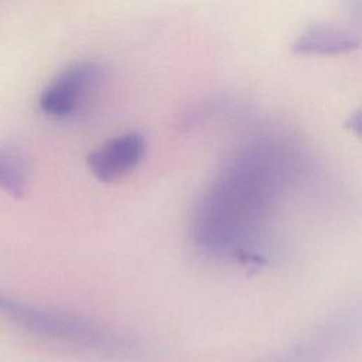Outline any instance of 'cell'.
Wrapping results in <instances>:
<instances>
[{
  "mask_svg": "<svg viewBox=\"0 0 362 362\" xmlns=\"http://www.w3.org/2000/svg\"><path fill=\"white\" fill-rule=\"evenodd\" d=\"M279 154L264 143L247 146L214 182L195 222V238L205 250L235 257L238 252L249 255L252 239L259 238L267 216Z\"/></svg>",
  "mask_w": 362,
  "mask_h": 362,
  "instance_id": "6da1fadb",
  "label": "cell"
},
{
  "mask_svg": "<svg viewBox=\"0 0 362 362\" xmlns=\"http://www.w3.org/2000/svg\"><path fill=\"white\" fill-rule=\"evenodd\" d=\"M0 315L38 338L103 359L136 361L148 352L137 337L99 320L21 303L1 294Z\"/></svg>",
  "mask_w": 362,
  "mask_h": 362,
  "instance_id": "7a4b0ae2",
  "label": "cell"
},
{
  "mask_svg": "<svg viewBox=\"0 0 362 362\" xmlns=\"http://www.w3.org/2000/svg\"><path fill=\"white\" fill-rule=\"evenodd\" d=\"M358 329L356 315H339L260 362H331L354 341Z\"/></svg>",
  "mask_w": 362,
  "mask_h": 362,
  "instance_id": "3957f363",
  "label": "cell"
},
{
  "mask_svg": "<svg viewBox=\"0 0 362 362\" xmlns=\"http://www.w3.org/2000/svg\"><path fill=\"white\" fill-rule=\"evenodd\" d=\"M105 68L98 61H78L59 72L41 92L40 107L51 116L64 119L79 110L88 95L98 88Z\"/></svg>",
  "mask_w": 362,
  "mask_h": 362,
  "instance_id": "277c9868",
  "label": "cell"
},
{
  "mask_svg": "<svg viewBox=\"0 0 362 362\" xmlns=\"http://www.w3.org/2000/svg\"><path fill=\"white\" fill-rule=\"evenodd\" d=\"M146 153L144 136L127 132L106 140L86 157L90 173L105 182H112L132 173Z\"/></svg>",
  "mask_w": 362,
  "mask_h": 362,
  "instance_id": "5b68a950",
  "label": "cell"
},
{
  "mask_svg": "<svg viewBox=\"0 0 362 362\" xmlns=\"http://www.w3.org/2000/svg\"><path fill=\"white\" fill-rule=\"evenodd\" d=\"M361 37L356 31L331 23L307 27L293 42L297 54H339L358 48Z\"/></svg>",
  "mask_w": 362,
  "mask_h": 362,
  "instance_id": "8992f818",
  "label": "cell"
},
{
  "mask_svg": "<svg viewBox=\"0 0 362 362\" xmlns=\"http://www.w3.org/2000/svg\"><path fill=\"white\" fill-rule=\"evenodd\" d=\"M28 164L24 153L17 146L0 147V188L20 198L25 192Z\"/></svg>",
  "mask_w": 362,
  "mask_h": 362,
  "instance_id": "52a82bcc",
  "label": "cell"
}]
</instances>
